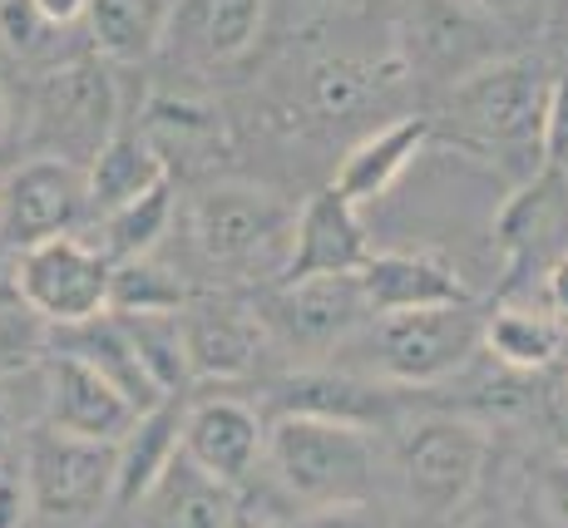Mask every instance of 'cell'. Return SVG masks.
Returning <instances> with one entry per match:
<instances>
[{"instance_id": "obj_39", "label": "cell", "mask_w": 568, "mask_h": 528, "mask_svg": "<svg viewBox=\"0 0 568 528\" xmlns=\"http://www.w3.org/2000/svg\"><path fill=\"white\" fill-rule=\"evenodd\" d=\"M475 10H485L489 20H499V26H524V20H534V10H539V0H469Z\"/></svg>"}, {"instance_id": "obj_18", "label": "cell", "mask_w": 568, "mask_h": 528, "mask_svg": "<svg viewBox=\"0 0 568 528\" xmlns=\"http://www.w3.org/2000/svg\"><path fill=\"white\" fill-rule=\"evenodd\" d=\"M495 242L499 257L515 272L549 267L554 257L568 252V173H534L529 183H519L515 193L505 197L495 217Z\"/></svg>"}, {"instance_id": "obj_25", "label": "cell", "mask_w": 568, "mask_h": 528, "mask_svg": "<svg viewBox=\"0 0 568 528\" xmlns=\"http://www.w3.org/2000/svg\"><path fill=\"white\" fill-rule=\"evenodd\" d=\"M564 332L568 326L549 306H495L479 332V351H489L515 376H534L564 356Z\"/></svg>"}, {"instance_id": "obj_16", "label": "cell", "mask_w": 568, "mask_h": 528, "mask_svg": "<svg viewBox=\"0 0 568 528\" xmlns=\"http://www.w3.org/2000/svg\"><path fill=\"white\" fill-rule=\"evenodd\" d=\"M262 445H267V420L247 400L203 395L183 405V455L213 479L243 489L262 465Z\"/></svg>"}, {"instance_id": "obj_1", "label": "cell", "mask_w": 568, "mask_h": 528, "mask_svg": "<svg viewBox=\"0 0 568 528\" xmlns=\"http://www.w3.org/2000/svg\"><path fill=\"white\" fill-rule=\"evenodd\" d=\"M485 312L475 302L450 306H415V312L366 316L342 346L332 351V366L371 376L396 390H425V385L455 380L475 361Z\"/></svg>"}, {"instance_id": "obj_30", "label": "cell", "mask_w": 568, "mask_h": 528, "mask_svg": "<svg viewBox=\"0 0 568 528\" xmlns=\"http://www.w3.org/2000/svg\"><path fill=\"white\" fill-rule=\"evenodd\" d=\"M189 287L173 267L149 252V257H129L114 262L109 272V312L114 316H154V312H183Z\"/></svg>"}, {"instance_id": "obj_5", "label": "cell", "mask_w": 568, "mask_h": 528, "mask_svg": "<svg viewBox=\"0 0 568 528\" xmlns=\"http://www.w3.org/2000/svg\"><path fill=\"white\" fill-rule=\"evenodd\" d=\"M489 430L469 415H420L400 425L390 445V469L415 509L455 514L485 479Z\"/></svg>"}, {"instance_id": "obj_8", "label": "cell", "mask_w": 568, "mask_h": 528, "mask_svg": "<svg viewBox=\"0 0 568 528\" xmlns=\"http://www.w3.org/2000/svg\"><path fill=\"white\" fill-rule=\"evenodd\" d=\"M119 129V90L100 60H60L36 90V153H54L70 163H90L94 149Z\"/></svg>"}, {"instance_id": "obj_27", "label": "cell", "mask_w": 568, "mask_h": 528, "mask_svg": "<svg viewBox=\"0 0 568 528\" xmlns=\"http://www.w3.org/2000/svg\"><path fill=\"white\" fill-rule=\"evenodd\" d=\"M163 10L154 0H90L84 10V30L90 45L109 64H139L159 50Z\"/></svg>"}, {"instance_id": "obj_7", "label": "cell", "mask_w": 568, "mask_h": 528, "mask_svg": "<svg viewBox=\"0 0 568 528\" xmlns=\"http://www.w3.org/2000/svg\"><path fill=\"white\" fill-rule=\"evenodd\" d=\"M109 272L114 262L100 252V242L64 233L16 252L10 287H16V302H26L40 322L60 332V326H80L109 312Z\"/></svg>"}, {"instance_id": "obj_10", "label": "cell", "mask_w": 568, "mask_h": 528, "mask_svg": "<svg viewBox=\"0 0 568 528\" xmlns=\"http://www.w3.org/2000/svg\"><path fill=\"white\" fill-rule=\"evenodd\" d=\"M90 217L84 169L54 153H30L26 163L0 179V242L6 247H36L45 237H64Z\"/></svg>"}, {"instance_id": "obj_20", "label": "cell", "mask_w": 568, "mask_h": 528, "mask_svg": "<svg viewBox=\"0 0 568 528\" xmlns=\"http://www.w3.org/2000/svg\"><path fill=\"white\" fill-rule=\"evenodd\" d=\"M430 139H435V119H425V114L386 119L381 129H371V134H362L352 149H346L332 189L356 207L376 203V197H386L400 179H406V169L430 149Z\"/></svg>"}, {"instance_id": "obj_32", "label": "cell", "mask_w": 568, "mask_h": 528, "mask_svg": "<svg viewBox=\"0 0 568 528\" xmlns=\"http://www.w3.org/2000/svg\"><path fill=\"white\" fill-rule=\"evenodd\" d=\"M50 322H40L26 302H0V380L26 376L45 361L50 351Z\"/></svg>"}, {"instance_id": "obj_4", "label": "cell", "mask_w": 568, "mask_h": 528, "mask_svg": "<svg viewBox=\"0 0 568 528\" xmlns=\"http://www.w3.org/2000/svg\"><path fill=\"white\" fill-rule=\"evenodd\" d=\"M292 217H297V207L272 189L213 183L193 197L189 233L193 247L213 267L233 272V277H262V272H282V262H287Z\"/></svg>"}, {"instance_id": "obj_28", "label": "cell", "mask_w": 568, "mask_h": 528, "mask_svg": "<svg viewBox=\"0 0 568 528\" xmlns=\"http://www.w3.org/2000/svg\"><path fill=\"white\" fill-rule=\"evenodd\" d=\"M100 252L109 262H129V257H149L173 223V179L154 183L149 193H139L134 203L114 207L100 217Z\"/></svg>"}, {"instance_id": "obj_19", "label": "cell", "mask_w": 568, "mask_h": 528, "mask_svg": "<svg viewBox=\"0 0 568 528\" xmlns=\"http://www.w3.org/2000/svg\"><path fill=\"white\" fill-rule=\"evenodd\" d=\"M45 425L74 439H94V445H119L139 410L114 390L104 376H94L84 361L54 351L50 376H45Z\"/></svg>"}, {"instance_id": "obj_2", "label": "cell", "mask_w": 568, "mask_h": 528, "mask_svg": "<svg viewBox=\"0 0 568 528\" xmlns=\"http://www.w3.org/2000/svg\"><path fill=\"white\" fill-rule=\"evenodd\" d=\"M554 70L539 54H499L450 84L455 144L485 153L499 169H515L519 183L539 173V129Z\"/></svg>"}, {"instance_id": "obj_24", "label": "cell", "mask_w": 568, "mask_h": 528, "mask_svg": "<svg viewBox=\"0 0 568 528\" xmlns=\"http://www.w3.org/2000/svg\"><path fill=\"white\" fill-rule=\"evenodd\" d=\"M183 449V405L173 400L144 410L114 445V504H139Z\"/></svg>"}, {"instance_id": "obj_34", "label": "cell", "mask_w": 568, "mask_h": 528, "mask_svg": "<svg viewBox=\"0 0 568 528\" xmlns=\"http://www.w3.org/2000/svg\"><path fill=\"white\" fill-rule=\"evenodd\" d=\"M539 169L544 173H568V70H554L549 99H544Z\"/></svg>"}, {"instance_id": "obj_43", "label": "cell", "mask_w": 568, "mask_h": 528, "mask_svg": "<svg viewBox=\"0 0 568 528\" xmlns=\"http://www.w3.org/2000/svg\"><path fill=\"white\" fill-rule=\"evenodd\" d=\"M6 449H10V420H6V410H0V465H6Z\"/></svg>"}, {"instance_id": "obj_22", "label": "cell", "mask_w": 568, "mask_h": 528, "mask_svg": "<svg viewBox=\"0 0 568 528\" xmlns=\"http://www.w3.org/2000/svg\"><path fill=\"white\" fill-rule=\"evenodd\" d=\"M60 351L74 356V361H84L94 376H104L139 415L154 410V405H163V400H173V395H163L154 385V376L144 370L134 341H129L124 322H119L114 312L94 316V322H80V326H60Z\"/></svg>"}, {"instance_id": "obj_17", "label": "cell", "mask_w": 568, "mask_h": 528, "mask_svg": "<svg viewBox=\"0 0 568 528\" xmlns=\"http://www.w3.org/2000/svg\"><path fill=\"white\" fill-rule=\"evenodd\" d=\"M371 316L386 312H415V306H450L475 302L469 282L460 277L450 257L430 247H400V252H371L356 272Z\"/></svg>"}, {"instance_id": "obj_15", "label": "cell", "mask_w": 568, "mask_h": 528, "mask_svg": "<svg viewBox=\"0 0 568 528\" xmlns=\"http://www.w3.org/2000/svg\"><path fill=\"white\" fill-rule=\"evenodd\" d=\"M371 257V237L362 227V207L346 203L342 193L326 183L292 217V242L287 262H282L277 282H302V277H342V272H362Z\"/></svg>"}, {"instance_id": "obj_41", "label": "cell", "mask_w": 568, "mask_h": 528, "mask_svg": "<svg viewBox=\"0 0 568 528\" xmlns=\"http://www.w3.org/2000/svg\"><path fill=\"white\" fill-rule=\"evenodd\" d=\"M16 134V99H10V90H6V80H0V144Z\"/></svg>"}, {"instance_id": "obj_45", "label": "cell", "mask_w": 568, "mask_h": 528, "mask_svg": "<svg viewBox=\"0 0 568 528\" xmlns=\"http://www.w3.org/2000/svg\"><path fill=\"white\" fill-rule=\"evenodd\" d=\"M564 390H568V376H564Z\"/></svg>"}, {"instance_id": "obj_38", "label": "cell", "mask_w": 568, "mask_h": 528, "mask_svg": "<svg viewBox=\"0 0 568 528\" xmlns=\"http://www.w3.org/2000/svg\"><path fill=\"white\" fill-rule=\"evenodd\" d=\"M539 287H544V306H549V312L568 326V252H564V257H554L549 267H544V282H539Z\"/></svg>"}, {"instance_id": "obj_35", "label": "cell", "mask_w": 568, "mask_h": 528, "mask_svg": "<svg viewBox=\"0 0 568 528\" xmlns=\"http://www.w3.org/2000/svg\"><path fill=\"white\" fill-rule=\"evenodd\" d=\"M287 528H396V514L371 494V499H342V504H316V509H302Z\"/></svg>"}, {"instance_id": "obj_36", "label": "cell", "mask_w": 568, "mask_h": 528, "mask_svg": "<svg viewBox=\"0 0 568 528\" xmlns=\"http://www.w3.org/2000/svg\"><path fill=\"white\" fill-rule=\"evenodd\" d=\"M539 499H544V509H549V519L568 528V455L549 459V465L539 469Z\"/></svg>"}, {"instance_id": "obj_12", "label": "cell", "mask_w": 568, "mask_h": 528, "mask_svg": "<svg viewBox=\"0 0 568 528\" xmlns=\"http://www.w3.org/2000/svg\"><path fill=\"white\" fill-rule=\"evenodd\" d=\"M183 361L193 380H243L257 370L267 326L262 312L233 302V296H189L179 312Z\"/></svg>"}, {"instance_id": "obj_42", "label": "cell", "mask_w": 568, "mask_h": 528, "mask_svg": "<svg viewBox=\"0 0 568 528\" xmlns=\"http://www.w3.org/2000/svg\"><path fill=\"white\" fill-rule=\"evenodd\" d=\"M272 6V0H267ZM282 10H292V16H312V10H332V6H346V0H277Z\"/></svg>"}, {"instance_id": "obj_21", "label": "cell", "mask_w": 568, "mask_h": 528, "mask_svg": "<svg viewBox=\"0 0 568 528\" xmlns=\"http://www.w3.org/2000/svg\"><path fill=\"white\" fill-rule=\"evenodd\" d=\"M144 509V528H233L237 524V489L199 469L189 455H173L159 484L134 504Z\"/></svg>"}, {"instance_id": "obj_13", "label": "cell", "mask_w": 568, "mask_h": 528, "mask_svg": "<svg viewBox=\"0 0 568 528\" xmlns=\"http://www.w3.org/2000/svg\"><path fill=\"white\" fill-rule=\"evenodd\" d=\"M366 296L356 272L342 277H302V282H277L272 302L262 306V326L267 336L287 341V346L307 351H336L356 326L366 322Z\"/></svg>"}, {"instance_id": "obj_3", "label": "cell", "mask_w": 568, "mask_h": 528, "mask_svg": "<svg viewBox=\"0 0 568 528\" xmlns=\"http://www.w3.org/2000/svg\"><path fill=\"white\" fill-rule=\"evenodd\" d=\"M277 489L292 504H342L371 499L381 469V439L362 425L312 420V415H272L267 445H262Z\"/></svg>"}, {"instance_id": "obj_29", "label": "cell", "mask_w": 568, "mask_h": 528, "mask_svg": "<svg viewBox=\"0 0 568 528\" xmlns=\"http://www.w3.org/2000/svg\"><path fill=\"white\" fill-rule=\"evenodd\" d=\"M390 80H400V60L386 64V70H371V64H356V60H322L307 74V104L316 119L342 124L356 109H366L371 94H381Z\"/></svg>"}, {"instance_id": "obj_23", "label": "cell", "mask_w": 568, "mask_h": 528, "mask_svg": "<svg viewBox=\"0 0 568 528\" xmlns=\"http://www.w3.org/2000/svg\"><path fill=\"white\" fill-rule=\"evenodd\" d=\"M169 179L163 153L149 144V134L139 124H119L114 134L94 149V159L84 163V189H90V213H114V207L134 203L139 193H149L154 183Z\"/></svg>"}, {"instance_id": "obj_40", "label": "cell", "mask_w": 568, "mask_h": 528, "mask_svg": "<svg viewBox=\"0 0 568 528\" xmlns=\"http://www.w3.org/2000/svg\"><path fill=\"white\" fill-rule=\"evenodd\" d=\"M36 10L50 20L54 30H74V26H84V10H90V0H36Z\"/></svg>"}, {"instance_id": "obj_6", "label": "cell", "mask_w": 568, "mask_h": 528, "mask_svg": "<svg viewBox=\"0 0 568 528\" xmlns=\"http://www.w3.org/2000/svg\"><path fill=\"white\" fill-rule=\"evenodd\" d=\"M26 494L36 519L74 528L90 524L114 504V445L60 435L40 425L26 445Z\"/></svg>"}, {"instance_id": "obj_9", "label": "cell", "mask_w": 568, "mask_h": 528, "mask_svg": "<svg viewBox=\"0 0 568 528\" xmlns=\"http://www.w3.org/2000/svg\"><path fill=\"white\" fill-rule=\"evenodd\" d=\"M505 26L475 10L469 0H396L400 70L425 80H465L469 70L509 54L499 45Z\"/></svg>"}, {"instance_id": "obj_11", "label": "cell", "mask_w": 568, "mask_h": 528, "mask_svg": "<svg viewBox=\"0 0 568 528\" xmlns=\"http://www.w3.org/2000/svg\"><path fill=\"white\" fill-rule=\"evenodd\" d=\"M262 30L267 0H169L154 54L183 70H227L257 50Z\"/></svg>"}, {"instance_id": "obj_14", "label": "cell", "mask_w": 568, "mask_h": 528, "mask_svg": "<svg viewBox=\"0 0 568 528\" xmlns=\"http://www.w3.org/2000/svg\"><path fill=\"white\" fill-rule=\"evenodd\" d=\"M272 415H312V420L386 430L400 420V390L342 366H312L272 385Z\"/></svg>"}, {"instance_id": "obj_44", "label": "cell", "mask_w": 568, "mask_h": 528, "mask_svg": "<svg viewBox=\"0 0 568 528\" xmlns=\"http://www.w3.org/2000/svg\"><path fill=\"white\" fill-rule=\"evenodd\" d=\"M465 528H515V524L499 519V514H489V519H475V524H465Z\"/></svg>"}, {"instance_id": "obj_31", "label": "cell", "mask_w": 568, "mask_h": 528, "mask_svg": "<svg viewBox=\"0 0 568 528\" xmlns=\"http://www.w3.org/2000/svg\"><path fill=\"white\" fill-rule=\"evenodd\" d=\"M129 341H134L144 370L154 376L163 395L189 390V361H183V336H179V312H154V316H119Z\"/></svg>"}, {"instance_id": "obj_46", "label": "cell", "mask_w": 568, "mask_h": 528, "mask_svg": "<svg viewBox=\"0 0 568 528\" xmlns=\"http://www.w3.org/2000/svg\"><path fill=\"white\" fill-rule=\"evenodd\" d=\"M0 469H6V465H0Z\"/></svg>"}, {"instance_id": "obj_26", "label": "cell", "mask_w": 568, "mask_h": 528, "mask_svg": "<svg viewBox=\"0 0 568 528\" xmlns=\"http://www.w3.org/2000/svg\"><path fill=\"white\" fill-rule=\"evenodd\" d=\"M139 129H144L149 144L163 153V163H169L173 149L189 163H203V159H213V149H223V119H217V109L203 104V99L154 94L144 119H139Z\"/></svg>"}, {"instance_id": "obj_33", "label": "cell", "mask_w": 568, "mask_h": 528, "mask_svg": "<svg viewBox=\"0 0 568 528\" xmlns=\"http://www.w3.org/2000/svg\"><path fill=\"white\" fill-rule=\"evenodd\" d=\"M64 30H54L36 0H0V45L16 60H50Z\"/></svg>"}, {"instance_id": "obj_37", "label": "cell", "mask_w": 568, "mask_h": 528, "mask_svg": "<svg viewBox=\"0 0 568 528\" xmlns=\"http://www.w3.org/2000/svg\"><path fill=\"white\" fill-rule=\"evenodd\" d=\"M36 509H30V494H26V479L0 469V528H30Z\"/></svg>"}]
</instances>
